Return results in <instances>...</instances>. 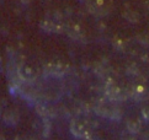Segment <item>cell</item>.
<instances>
[{
	"mask_svg": "<svg viewBox=\"0 0 149 140\" xmlns=\"http://www.w3.org/2000/svg\"><path fill=\"white\" fill-rule=\"evenodd\" d=\"M70 132L74 137H77L81 140H93L94 139V130L89 125L88 122L83 119H73L70 122Z\"/></svg>",
	"mask_w": 149,
	"mask_h": 140,
	"instance_id": "obj_1",
	"label": "cell"
},
{
	"mask_svg": "<svg viewBox=\"0 0 149 140\" xmlns=\"http://www.w3.org/2000/svg\"><path fill=\"white\" fill-rule=\"evenodd\" d=\"M19 75L25 81H32L36 78L37 73L32 65H30V64H22V65L19 68Z\"/></svg>",
	"mask_w": 149,
	"mask_h": 140,
	"instance_id": "obj_2",
	"label": "cell"
},
{
	"mask_svg": "<svg viewBox=\"0 0 149 140\" xmlns=\"http://www.w3.org/2000/svg\"><path fill=\"white\" fill-rule=\"evenodd\" d=\"M65 69H67V67L64 64H62L61 62H52L47 65V71L52 75H54V76H59V75L64 74Z\"/></svg>",
	"mask_w": 149,
	"mask_h": 140,
	"instance_id": "obj_3",
	"label": "cell"
},
{
	"mask_svg": "<svg viewBox=\"0 0 149 140\" xmlns=\"http://www.w3.org/2000/svg\"><path fill=\"white\" fill-rule=\"evenodd\" d=\"M4 119H5V122H6L8 124H16L17 121H19V114L15 111L10 110V111H8L6 113H5Z\"/></svg>",
	"mask_w": 149,
	"mask_h": 140,
	"instance_id": "obj_4",
	"label": "cell"
},
{
	"mask_svg": "<svg viewBox=\"0 0 149 140\" xmlns=\"http://www.w3.org/2000/svg\"><path fill=\"white\" fill-rule=\"evenodd\" d=\"M141 123L138 122L137 119H131L128 123H127V128H128V130L132 132V133H137L141 130Z\"/></svg>",
	"mask_w": 149,
	"mask_h": 140,
	"instance_id": "obj_5",
	"label": "cell"
},
{
	"mask_svg": "<svg viewBox=\"0 0 149 140\" xmlns=\"http://www.w3.org/2000/svg\"><path fill=\"white\" fill-rule=\"evenodd\" d=\"M15 140H26V139L22 138V137H16V138H15Z\"/></svg>",
	"mask_w": 149,
	"mask_h": 140,
	"instance_id": "obj_6",
	"label": "cell"
},
{
	"mask_svg": "<svg viewBox=\"0 0 149 140\" xmlns=\"http://www.w3.org/2000/svg\"><path fill=\"white\" fill-rule=\"evenodd\" d=\"M0 140H5V139H4V137H3V135H0Z\"/></svg>",
	"mask_w": 149,
	"mask_h": 140,
	"instance_id": "obj_7",
	"label": "cell"
}]
</instances>
